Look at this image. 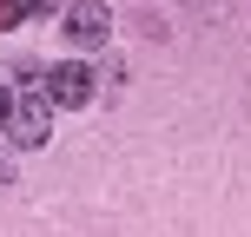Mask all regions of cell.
Segmentation results:
<instances>
[{
    "label": "cell",
    "instance_id": "obj_1",
    "mask_svg": "<svg viewBox=\"0 0 251 237\" xmlns=\"http://www.w3.org/2000/svg\"><path fill=\"white\" fill-rule=\"evenodd\" d=\"M0 132H7V145H20V151L47 145V138H53V99H47V86H40V92H13Z\"/></svg>",
    "mask_w": 251,
    "mask_h": 237
},
{
    "label": "cell",
    "instance_id": "obj_2",
    "mask_svg": "<svg viewBox=\"0 0 251 237\" xmlns=\"http://www.w3.org/2000/svg\"><path fill=\"white\" fill-rule=\"evenodd\" d=\"M60 33L73 40L79 53H100L106 40H113V7H106V0H73V7L60 13Z\"/></svg>",
    "mask_w": 251,
    "mask_h": 237
},
{
    "label": "cell",
    "instance_id": "obj_3",
    "mask_svg": "<svg viewBox=\"0 0 251 237\" xmlns=\"http://www.w3.org/2000/svg\"><path fill=\"white\" fill-rule=\"evenodd\" d=\"M40 86H47V99H53V106H73V112L93 99V73H86L79 60H60V66H47V79H40Z\"/></svg>",
    "mask_w": 251,
    "mask_h": 237
},
{
    "label": "cell",
    "instance_id": "obj_4",
    "mask_svg": "<svg viewBox=\"0 0 251 237\" xmlns=\"http://www.w3.org/2000/svg\"><path fill=\"white\" fill-rule=\"evenodd\" d=\"M47 0H0V26H13V20H26V13H40Z\"/></svg>",
    "mask_w": 251,
    "mask_h": 237
},
{
    "label": "cell",
    "instance_id": "obj_5",
    "mask_svg": "<svg viewBox=\"0 0 251 237\" xmlns=\"http://www.w3.org/2000/svg\"><path fill=\"white\" fill-rule=\"evenodd\" d=\"M172 7H178V13H199V20H218L231 0H172Z\"/></svg>",
    "mask_w": 251,
    "mask_h": 237
},
{
    "label": "cell",
    "instance_id": "obj_6",
    "mask_svg": "<svg viewBox=\"0 0 251 237\" xmlns=\"http://www.w3.org/2000/svg\"><path fill=\"white\" fill-rule=\"evenodd\" d=\"M7 106H13V92H7V86H0V125H7Z\"/></svg>",
    "mask_w": 251,
    "mask_h": 237
},
{
    "label": "cell",
    "instance_id": "obj_7",
    "mask_svg": "<svg viewBox=\"0 0 251 237\" xmlns=\"http://www.w3.org/2000/svg\"><path fill=\"white\" fill-rule=\"evenodd\" d=\"M0 185H7V165H0Z\"/></svg>",
    "mask_w": 251,
    "mask_h": 237
}]
</instances>
